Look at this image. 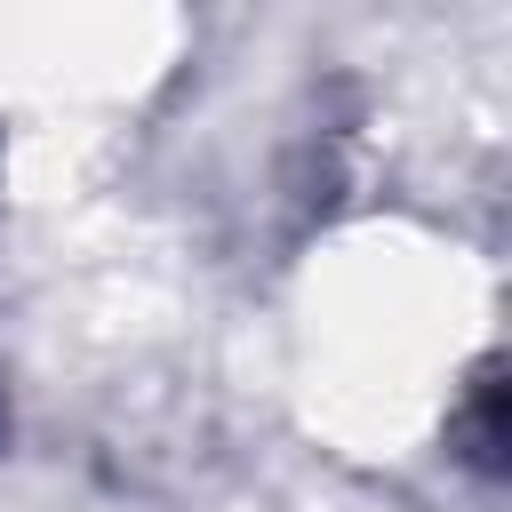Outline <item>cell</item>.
I'll return each instance as SVG.
<instances>
[{
	"instance_id": "obj_1",
	"label": "cell",
	"mask_w": 512,
	"mask_h": 512,
	"mask_svg": "<svg viewBox=\"0 0 512 512\" xmlns=\"http://www.w3.org/2000/svg\"><path fill=\"white\" fill-rule=\"evenodd\" d=\"M464 456L480 464V472H496L504 464V384H496V368H480L472 376V416H464Z\"/></svg>"
}]
</instances>
